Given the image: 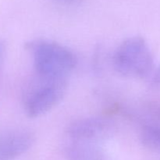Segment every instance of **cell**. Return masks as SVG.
<instances>
[{
  "label": "cell",
  "instance_id": "obj_1",
  "mask_svg": "<svg viewBox=\"0 0 160 160\" xmlns=\"http://www.w3.org/2000/svg\"><path fill=\"white\" fill-rule=\"evenodd\" d=\"M25 48L32 55L36 74L52 79H67L74 70L78 59L67 47L48 40L27 42Z\"/></svg>",
  "mask_w": 160,
  "mask_h": 160
},
{
  "label": "cell",
  "instance_id": "obj_2",
  "mask_svg": "<svg viewBox=\"0 0 160 160\" xmlns=\"http://www.w3.org/2000/svg\"><path fill=\"white\" fill-rule=\"evenodd\" d=\"M114 69L122 76L128 78L145 79L152 74L154 59L144 38H128L117 47L112 56Z\"/></svg>",
  "mask_w": 160,
  "mask_h": 160
},
{
  "label": "cell",
  "instance_id": "obj_3",
  "mask_svg": "<svg viewBox=\"0 0 160 160\" xmlns=\"http://www.w3.org/2000/svg\"><path fill=\"white\" fill-rule=\"evenodd\" d=\"M67 79H52L37 75L23 93V109L30 118L44 115L57 106L67 90Z\"/></svg>",
  "mask_w": 160,
  "mask_h": 160
},
{
  "label": "cell",
  "instance_id": "obj_4",
  "mask_svg": "<svg viewBox=\"0 0 160 160\" xmlns=\"http://www.w3.org/2000/svg\"><path fill=\"white\" fill-rule=\"evenodd\" d=\"M114 130L115 125L109 118L92 117L73 120L66 131L71 141L97 143L110 137Z\"/></svg>",
  "mask_w": 160,
  "mask_h": 160
},
{
  "label": "cell",
  "instance_id": "obj_5",
  "mask_svg": "<svg viewBox=\"0 0 160 160\" xmlns=\"http://www.w3.org/2000/svg\"><path fill=\"white\" fill-rule=\"evenodd\" d=\"M34 142L31 131L0 129V160H12L28 152Z\"/></svg>",
  "mask_w": 160,
  "mask_h": 160
},
{
  "label": "cell",
  "instance_id": "obj_6",
  "mask_svg": "<svg viewBox=\"0 0 160 160\" xmlns=\"http://www.w3.org/2000/svg\"><path fill=\"white\" fill-rule=\"evenodd\" d=\"M64 152L67 160H109L97 143L72 141L66 146Z\"/></svg>",
  "mask_w": 160,
  "mask_h": 160
},
{
  "label": "cell",
  "instance_id": "obj_7",
  "mask_svg": "<svg viewBox=\"0 0 160 160\" xmlns=\"http://www.w3.org/2000/svg\"><path fill=\"white\" fill-rule=\"evenodd\" d=\"M140 141L145 148L160 153V125L145 123L140 131Z\"/></svg>",
  "mask_w": 160,
  "mask_h": 160
},
{
  "label": "cell",
  "instance_id": "obj_8",
  "mask_svg": "<svg viewBox=\"0 0 160 160\" xmlns=\"http://www.w3.org/2000/svg\"><path fill=\"white\" fill-rule=\"evenodd\" d=\"M151 84L153 87H160V64L153 73L151 80Z\"/></svg>",
  "mask_w": 160,
  "mask_h": 160
},
{
  "label": "cell",
  "instance_id": "obj_9",
  "mask_svg": "<svg viewBox=\"0 0 160 160\" xmlns=\"http://www.w3.org/2000/svg\"><path fill=\"white\" fill-rule=\"evenodd\" d=\"M6 56V42L0 39V70L3 65L5 58Z\"/></svg>",
  "mask_w": 160,
  "mask_h": 160
},
{
  "label": "cell",
  "instance_id": "obj_10",
  "mask_svg": "<svg viewBox=\"0 0 160 160\" xmlns=\"http://www.w3.org/2000/svg\"><path fill=\"white\" fill-rule=\"evenodd\" d=\"M61 2H63L66 3H76L78 2H80L81 0H59Z\"/></svg>",
  "mask_w": 160,
  "mask_h": 160
}]
</instances>
